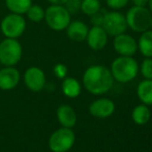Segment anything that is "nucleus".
<instances>
[{
	"mask_svg": "<svg viewBox=\"0 0 152 152\" xmlns=\"http://www.w3.org/2000/svg\"><path fill=\"white\" fill-rule=\"evenodd\" d=\"M114 78L111 70L104 65H91L83 75L85 89L94 95L107 93L113 87Z\"/></svg>",
	"mask_w": 152,
	"mask_h": 152,
	"instance_id": "obj_1",
	"label": "nucleus"
},
{
	"mask_svg": "<svg viewBox=\"0 0 152 152\" xmlns=\"http://www.w3.org/2000/svg\"><path fill=\"white\" fill-rule=\"evenodd\" d=\"M110 70L114 80L128 83L138 76L139 65L132 56H119L112 62Z\"/></svg>",
	"mask_w": 152,
	"mask_h": 152,
	"instance_id": "obj_2",
	"label": "nucleus"
},
{
	"mask_svg": "<svg viewBox=\"0 0 152 152\" xmlns=\"http://www.w3.org/2000/svg\"><path fill=\"white\" fill-rule=\"evenodd\" d=\"M125 19L127 23V28H130L134 32L142 33L150 29L152 14L146 6L134 5L127 10Z\"/></svg>",
	"mask_w": 152,
	"mask_h": 152,
	"instance_id": "obj_3",
	"label": "nucleus"
},
{
	"mask_svg": "<svg viewBox=\"0 0 152 152\" xmlns=\"http://www.w3.org/2000/svg\"><path fill=\"white\" fill-rule=\"evenodd\" d=\"M45 22L54 31H63L72 21V15L64 5H52L45 10Z\"/></svg>",
	"mask_w": 152,
	"mask_h": 152,
	"instance_id": "obj_4",
	"label": "nucleus"
},
{
	"mask_svg": "<svg viewBox=\"0 0 152 152\" xmlns=\"http://www.w3.org/2000/svg\"><path fill=\"white\" fill-rule=\"evenodd\" d=\"M23 47L16 38L5 37L0 42V63L3 66H15L21 61Z\"/></svg>",
	"mask_w": 152,
	"mask_h": 152,
	"instance_id": "obj_5",
	"label": "nucleus"
},
{
	"mask_svg": "<svg viewBox=\"0 0 152 152\" xmlns=\"http://www.w3.org/2000/svg\"><path fill=\"white\" fill-rule=\"evenodd\" d=\"M0 30L4 37L18 39L26 30V20L23 15L10 12L1 20Z\"/></svg>",
	"mask_w": 152,
	"mask_h": 152,
	"instance_id": "obj_6",
	"label": "nucleus"
},
{
	"mask_svg": "<svg viewBox=\"0 0 152 152\" xmlns=\"http://www.w3.org/2000/svg\"><path fill=\"white\" fill-rule=\"evenodd\" d=\"M76 136L72 128L61 127L55 130L49 139V148L52 152H67L72 148Z\"/></svg>",
	"mask_w": 152,
	"mask_h": 152,
	"instance_id": "obj_7",
	"label": "nucleus"
},
{
	"mask_svg": "<svg viewBox=\"0 0 152 152\" xmlns=\"http://www.w3.org/2000/svg\"><path fill=\"white\" fill-rule=\"evenodd\" d=\"M102 27L109 36H116L124 33L127 29L125 16L118 10L108 12L104 19Z\"/></svg>",
	"mask_w": 152,
	"mask_h": 152,
	"instance_id": "obj_8",
	"label": "nucleus"
},
{
	"mask_svg": "<svg viewBox=\"0 0 152 152\" xmlns=\"http://www.w3.org/2000/svg\"><path fill=\"white\" fill-rule=\"evenodd\" d=\"M23 80L26 87L32 92H39L46 86V75L40 67L30 66L25 70Z\"/></svg>",
	"mask_w": 152,
	"mask_h": 152,
	"instance_id": "obj_9",
	"label": "nucleus"
},
{
	"mask_svg": "<svg viewBox=\"0 0 152 152\" xmlns=\"http://www.w3.org/2000/svg\"><path fill=\"white\" fill-rule=\"evenodd\" d=\"M113 47L120 56H134L138 51V42L132 35L124 32L114 36Z\"/></svg>",
	"mask_w": 152,
	"mask_h": 152,
	"instance_id": "obj_10",
	"label": "nucleus"
},
{
	"mask_svg": "<svg viewBox=\"0 0 152 152\" xmlns=\"http://www.w3.org/2000/svg\"><path fill=\"white\" fill-rule=\"evenodd\" d=\"M109 35L102 26H92L86 36V42L93 51H100L108 44Z\"/></svg>",
	"mask_w": 152,
	"mask_h": 152,
	"instance_id": "obj_11",
	"label": "nucleus"
},
{
	"mask_svg": "<svg viewBox=\"0 0 152 152\" xmlns=\"http://www.w3.org/2000/svg\"><path fill=\"white\" fill-rule=\"evenodd\" d=\"M21 80V74L15 66H4L0 69V89L4 91L16 88Z\"/></svg>",
	"mask_w": 152,
	"mask_h": 152,
	"instance_id": "obj_12",
	"label": "nucleus"
},
{
	"mask_svg": "<svg viewBox=\"0 0 152 152\" xmlns=\"http://www.w3.org/2000/svg\"><path fill=\"white\" fill-rule=\"evenodd\" d=\"M115 111V104L109 98H99L94 100L89 107V112L96 118H108L113 115Z\"/></svg>",
	"mask_w": 152,
	"mask_h": 152,
	"instance_id": "obj_13",
	"label": "nucleus"
},
{
	"mask_svg": "<svg viewBox=\"0 0 152 152\" xmlns=\"http://www.w3.org/2000/svg\"><path fill=\"white\" fill-rule=\"evenodd\" d=\"M88 26L83 21H70L68 26L66 27V36L75 42H82L86 39L88 34Z\"/></svg>",
	"mask_w": 152,
	"mask_h": 152,
	"instance_id": "obj_14",
	"label": "nucleus"
},
{
	"mask_svg": "<svg viewBox=\"0 0 152 152\" xmlns=\"http://www.w3.org/2000/svg\"><path fill=\"white\" fill-rule=\"evenodd\" d=\"M57 119L62 127L72 128L77 123V114L70 106L61 104L57 109Z\"/></svg>",
	"mask_w": 152,
	"mask_h": 152,
	"instance_id": "obj_15",
	"label": "nucleus"
},
{
	"mask_svg": "<svg viewBox=\"0 0 152 152\" xmlns=\"http://www.w3.org/2000/svg\"><path fill=\"white\" fill-rule=\"evenodd\" d=\"M62 92L69 98H76L81 93V84L77 79L72 77H65L61 85Z\"/></svg>",
	"mask_w": 152,
	"mask_h": 152,
	"instance_id": "obj_16",
	"label": "nucleus"
},
{
	"mask_svg": "<svg viewBox=\"0 0 152 152\" xmlns=\"http://www.w3.org/2000/svg\"><path fill=\"white\" fill-rule=\"evenodd\" d=\"M138 50L146 58H152V30L144 31L141 33L138 40Z\"/></svg>",
	"mask_w": 152,
	"mask_h": 152,
	"instance_id": "obj_17",
	"label": "nucleus"
},
{
	"mask_svg": "<svg viewBox=\"0 0 152 152\" xmlns=\"http://www.w3.org/2000/svg\"><path fill=\"white\" fill-rule=\"evenodd\" d=\"M137 94L141 102L144 104H152V80L144 81L138 85Z\"/></svg>",
	"mask_w": 152,
	"mask_h": 152,
	"instance_id": "obj_18",
	"label": "nucleus"
},
{
	"mask_svg": "<svg viewBox=\"0 0 152 152\" xmlns=\"http://www.w3.org/2000/svg\"><path fill=\"white\" fill-rule=\"evenodd\" d=\"M32 5V0H5V6L10 12L25 15Z\"/></svg>",
	"mask_w": 152,
	"mask_h": 152,
	"instance_id": "obj_19",
	"label": "nucleus"
},
{
	"mask_svg": "<svg viewBox=\"0 0 152 152\" xmlns=\"http://www.w3.org/2000/svg\"><path fill=\"white\" fill-rule=\"evenodd\" d=\"M150 110L147 104H139L132 111V120L138 125H144L150 119Z\"/></svg>",
	"mask_w": 152,
	"mask_h": 152,
	"instance_id": "obj_20",
	"label": "nucleus"
},
{
	"mask_svg": "<svg viewBox=\"0 0 152 152\" xmlns=\"http://www.w3.org/2000/svg\"><path fill=\"white\" fill-rule=\"evenodd\" d=\"M26 16L29 21L33 23H39L45 19V10L38 4H32L27 10Z\"/></svg>",
	"mask_w": 152,
	"mask_h": 152,
	"instance_id": "obj_21",
	"label": "nucleus"
},
{
	"mask_svg": "<svg viewBox=\"0 0 152 152\" xmlns=\"http://www.w3.org/2000/svg\"><path fill=\"white\" fill-rule=\"evenodd\" d=\"M102 8L99 0H82L81 2V12L86 16L90 17Z\"/></svg>",
	"mask_w": 152,
	"mask_h": 152,
	"instance_id": "obj_22",
	"label": "nucleus"
},
{
	"mask_svg": "<svg viewBox=\"0 0 152 152\" xmlns=\"http://www.w3.org/2000/svg\"><path fill=\"white\" fill-rule=\"evenodd\" d=\"M141 74L147 80H152V58H146L142 61L140 67Z\"/></svg>",
	"mask_w": 152,
	"mask_h": 152,
	"instance_id": "obj_23",
	"label": "nucleus"
},
{
	"mask_svg": "<svg viewBox=\"0 0 152 152\" xmlns=\"http://www.w3.org/2000/svg\"><path fill=\"white\" fill-rule=\"evenodd\" d=\"M107 12H107L104 8H100L95 14L90 16V23L92 24V26H102Z\"/></svg>",
	"mask_w": 152,
	"mask_h": 152,
	"instance_id": "obj_24",
	"label": "nucleus"
},
{
	"mask_svg": "<svg viewBox=\"0 0 152 152\" xmlns=\"http://www.w3.org/2000/svg\"><path fill=\"white\" fill-rule=\"evenodd\" d=\"M81 2L82 0H67L64 4V7L70 15L77 14L81 10Z\"/></svg>",
	"mask_w": 152,
	"mask_h": 152,
	"instance_id": "obj_25",
	"label": "nucleus"
},
{
	"mask_svg": "<svg viewBox=\"0 0 152 152\" xmlns=\"http://www.w3.org/2000/svg\"><path fill=\"white\" fill-rule=\"evenodd\" d=\"M53 72H54L56 78L63 80L65 77H67V72H68L67 66L63 63H57L53 67Z\"/></svg>",
	"mask_w": 152,
	"mask_h": 152,
	"instance_id": "obj_26",
	"label": "nucleus"
},
{
	"mask_svg": "<svg viewBox=\"0 0 152 152\" xmlns=\"http://www.w3.org/2000/svg\"><path fill=\"white\" fill-rule=\"evenodd\" d=\"M128 2H129V0H106L108 7H110L113 10H119L125 7L128 4Z\"/></svg>",
	"mask_w": 152,
	"mask_h": 152,
	"instance_id": "obj_27",
	"label": "nucleus"
},
{
	"mask_svg": "<svg viewBox=\"0 0 152 152\" xmlns=\"http://www.w3.org/2000/svg\"><path fill=\"white\" fill-rule=\"evenodd\" d=\"M149 0H132V4L136 6H146Z\"/></svg>",
	"mask_w": 152,
	"mask_h": 152,
	"instance_id": "obj_28",
	"label": "nucleus"
},
{
	"mask_svg": "<svg viewBox=\"0 0 152 152\" xmlns=\"http://www.w3.org/2000/svg\"><path fill=\"white\" fill-rule=\"evenodd\" d=\"M66 1L67 0H47V2H49L52 5H64Z\"/></svg>",
	"mask_w": 152,
	"mask_h": 152,
	"instance_id": "obj_29",
	"label": "nucleus"
},
{
	"mask_svg": "<svg viewBox=\"0 0 152 152\" xmlns=\"http://www.w3.org/2000/svg\"><path fill=\"white\" fill-rule=\"evenodd\" d=\"M147 5L149 6V10H150V12L152 14V0H149L148 1V4Z\"/></svg>",
	"mask_w": 152,
	"mask_h": 152,
	"instance_id": "obj_30",
	"label": "nucleus"
},
{
	"mask_svg": "<svg viewBox=\"0 0 152 152\" xmlns=\"http://www.w3.org/2000/svg\"><path fill=\"white\" fill-rule=\"evenodd\" d=\"M150 29L152 30V20H151V24H150Z\"/></svg>",
	"mask_w": 152,
	"mask_h": 152,
	"instance_id": "obj_31",
	"label": "nucleus"
}]
</instances>
